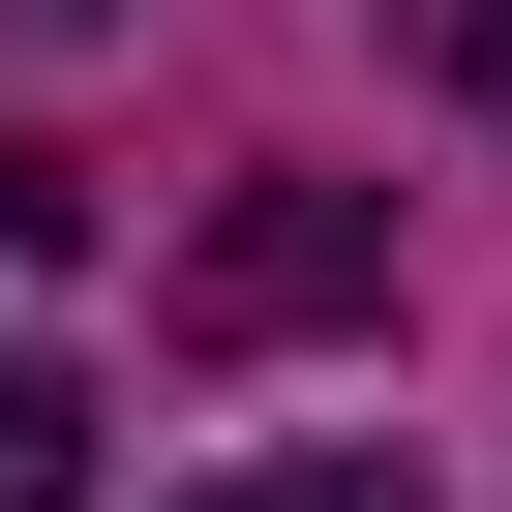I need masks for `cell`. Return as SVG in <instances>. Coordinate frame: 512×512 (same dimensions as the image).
Wrapping results in <instances>:
<instances>
[{
  "label": "cell",
  "instance_id": "277c9868",
  "mask_svg": "<svg viewBox=\"0 0 512 512\" xmlns=\"http://www.w3.org/2000/svg\"><path fill=\"white\" fill-rule=\"evenodd\" d=\"M211 512H422L392 452H272V482H211Z\"/></svg>",
  "mask_w": 512,
  "mask_h": 512
},
{
  "label": "cell",
  "instance_id": "5b68a950",
  "mask_svg": "<svg viewBox=\"0 0 512 512\" xmlns=\"http://www.w3.org/2000/svg\"><path fill=\"white\" fill-rule=\"evenodd\" d=\"M0 241H61V181H31V151H0Z\"/></svg>",
  "mask_w": 512,
  "mask_h": 512
},
{
  "label": "cell",
  "instance_id": "6da1fadb",
  "mask_svg": "<svg viewBox=\"0 0 512 512\" xmlns=\"http://www.w3.org/2000/svg\"><path fill=\"white\" fill-rule=\"evenodd\" d=\"M332 302H392V181H272L181 241V332H332Z\"/></svg>",
  "mask_w": 512,
  "mask_h": 512
},
{
  "label": "cell",
  "instance_id": "8992f818",
  "mask_svg": "<svg viewBox=\"0 0 512 512\" xmlns=\"http://www.w3.org/2000/svg\"><path fill=\"white\" fill-rule=\"evenodd\" d=\"M31 31H121V0H31Z\"/></svg>",
  "mask_w": 512,
  "mask_h": 512
},
{
  "label": "cell",
  "instance_id": "3957f363",
  "mask_svg": "<svg viewBox=\"0 0 512 512\" xmlns=\"http://www.w3.org/2000/svg\"><path fill=\"white\" fill-rule=\"evenodd\" d=\"M392 61H422V91H452V121L512 151V0H392Z\"/></svg>",
  "mask_w": 512,
  "mask_h": 512
},
{
  "label": "cell",
  "instance_id": "7a4b0ae2",
  "mask_svg": "<svg viewBox=\"0 0 512 512\" xmlns=\"http://www.w3.org/2000/svg\"><path fill=\"white\" fill-rule=\"evenodd\" d=\"M0 512H91V392L61 362H0Z\"/></svg>",
  "mask_w": 512,
  "mask_h": 512
}]
</instances>
